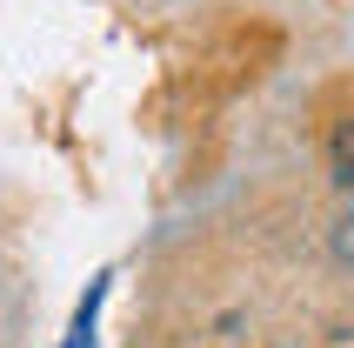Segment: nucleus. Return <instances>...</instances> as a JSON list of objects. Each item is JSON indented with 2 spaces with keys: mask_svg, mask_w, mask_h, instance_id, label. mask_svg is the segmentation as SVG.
<instances>
[{
  "mask_svg": "<svg viewBox=\"0 0 354 348\" xmlns=\"http://www.w3.org/2000/svg\"><path fill=\"white\" fill-rule=\"evenodd\" d=\"M100 302H107V275H94V281H87V295H80V308H74V329H67V342H60V348H94Z\"/></svg>",
  "mask_w": 354,
  "mask_h": 348,
  "instance_id": "nucleus-1",
  "label": "nucleus"
},
{
  "mask_svg": "<svg viewBox=\"0 0 354 348\" xmlns=\"http://www.w3.org/2000/svg\"><path fill=\"white\" fill-rule=\"evenodd\" d=\"M335 174L348 181V188H354V121H348V128L335 134Z\"/></svg>",
  "mask_w": 354,
  "mask_h": 348,
  "instance_id": "nucleus-2",
  "label": "nucleus"
}]
</instances>
